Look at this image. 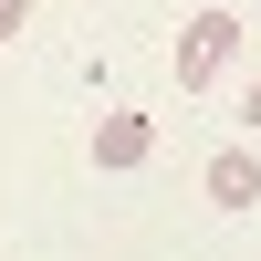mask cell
I'll use <instances>...</instances> for the list:
<instances>
[{"label": "cell", "mask_w": 261, "mask_h": 261, "mask_svg": "<svg viewBox=\"0 0 261 261\" xmlns=\"http://www.w3.org/2000/svg\"><path fill=\"white\" fill-rule=\"evenodd\" d=\"M241 42H251V21H241V11H199V21L178 32V84H188V94H209V84L241 63Z\"/></svg>", "instance_id": "obj_1"}, {"label": "cell", "mask_w": 261, "mask_h": 261, "mask_svg": "<svg viewBox=\"0 0 261 261\" xmlns=\"http://www.w3.org/2000/svg\"><path fill=\"white\" fill-rule=\"evenodd\" d=\"M146 157H157V125H146L136 105H115V115L94 125V167H105V178H125V167H146Z\"/></svg>", "instance_id": "obj_2"}, {"label": "cell", "mask_w": 261, "mask_h": 261, "mask_svg": "<svg viewBox=\"0 0 261 261\" xmlns=\"http://www.w3.org/2000/svg\"><path fill=\"white\" fill-rule=\"evenodd\" d=\"M209 209H261V157L251 146H220L209 157Z\"/></svg>", "instance_id": "obj_3"}, {"label": "cell", "mask_w": 261, "mask_h": 261, "mask_svg": "<svg viewBox=\"0 0 261 261\" xmlns=\"http://www.w3.org/2000/svg\"><path fill=\"white\" fill-rule=\"evenodd\" d=\"M21 21H32V0H0V42H11V32H21Z\"/></svg>", "instance_id": "obj_4"}, {"label": "cell", "mask_w": 261, "mask_h": 261, "mask_svg": "<svg viewBox=\"0 0 261 261\" xmlns=\"http://www.w3.org/2000/svg\"><path fill=\"white\" fill-rule=\"evenodd\" d=\"M241 115H251V136H261V73H251V105H241Z\"/></svg>", "instance_id": "obj_5"}]
</instances>
